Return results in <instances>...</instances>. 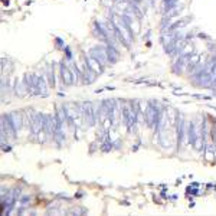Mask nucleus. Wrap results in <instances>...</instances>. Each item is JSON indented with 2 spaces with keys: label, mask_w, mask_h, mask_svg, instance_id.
I'll list each match as a JSON object with an SVG mask.
<instances>
[{
  "label": "nucleus",
  "mask_w": 216,
  "mask_h": 216,
  "mask_svg": "<svg viewBox=\"0 0 216 216\" xmlns=\"http://www.w3.org/2000/svg\"><path fill=\"white\" fill-rule=\"evenodd\" d=\"M62 75H63L62 78L65 79V82H66V84H71V82H72L71 76H69V74H68V71H66V69H63V68H62Z\"/></svg>",
  "instance_id": "obj_1"
}]
</instances>
